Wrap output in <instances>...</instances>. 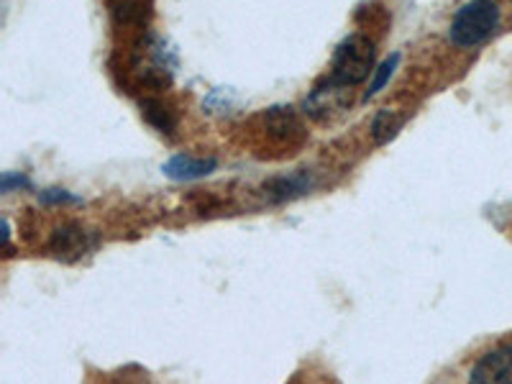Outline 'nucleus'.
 Here are the masks:
<instances>
[{
    "label": "nucleus",
    "instance_id": "nucleus-6",
    "mask_svg": "<svg viewBox=\"0 0 512 384\" xmlns=\"http://www.w3.org/2000/svg\"><path fill=\"white\" fill-rule=\"evenodd\" d=\"M313 187V175L310 172H297L290 177H277L267 185V195L274 203H282V200H292L297 195H303Z\"/></svg>",
    "mask_w": 512,
    "mask_h": 384
},
{
    "label": "nucleus",
    "instance_id": "nucleus-8",
    "mask_svg": "<svg viewBox=\"0 0 512 384\" xmlns=\"http://www.w3.org/2000/svg\"><path fill=\"white\" fill-rule=\"evenodd\" d=\"M400 128H402V116H397L395 111H382L372 123L374 141H377V144H387L390 139H395Z\"/></svg>",
    "mask_w": 512,
    "mask_h": 384
},
{
    "label": "nucleus",
    "instance_id": "nucleus-7",
    "mask_svg": "<svg viewBox=\"0 0 512 384\" xmlns=\"http://www.w3.org/2000/svg\"><path fill=\"white\" fill-rule=\"evenodd\" d=\"M141 113H144L146 121L152 123L154 128H159L162 134H172L177 118L175 113H172V108L164 105L162 100H144V103H141Z\"/></svg>",
    "mask_w": 512,
    "mask_h": 384
},
{
    "label": "nucleus",
    "instance_id": "nucleus-1",
    "mask_svg": "<svg viewBox=\"0 0 512 384\" xmlns=\"http://www.w3.org/2000/svg\"><path fill=\"white\" fill-rule=\"evenodd\" d=\"M500 26V8L495 0H469L451 18L448 39L461 49H474L495 34Z\"/></svg>",
    "mask_w": 512,
    "mask_h": 384
},
{
    "label": "nucleus",
    "instance_id": "nucleus-3",
    "mask_svg": "<svg viewBox=\"0 0 512 384\" xmlns=\"http://www.w3.org/2000/svg\"><path fill=\"white\" fill-rule=\"evenodd\" d=\"M469 384H512V344L484 354L474 364Z\"/></svg>",
    "mask_w": 512,
    "mask_h": 384
},
{
    "label": "nucleus",
    "instance_id": "nucleus-4",
    "mask_svg": "<svg viewBox=\"0 0 512 384\" xmlns=\"http://www.w3.org/2000/svg\"><path fill=\"white\" fill-rule=\"evenodd\" d=\"M218 167V159L208 157V159H198L190 157V154H177V157L169 159L164 164V175L172 177V180H200V177H208L213 169Z\"/></svg>",
    "mask_w": 512,
    "mask_h": 384
},
{
    "label": "nucleus",
    "instance_id": "nucleus-10",
    "mask_svg": "<svg viewBox=\"0 0 512 384\" xmlns=\"http://www.w3.org/2000/svg\"><path fill=\"white\" fill-rule=\"evenodd\" d=\"M41 200H44V203H64V200H77V198H72L70 192H64V190H47V192H41Z\"/></svg>",
    "mask_w": 512,
    "mask_h": 384
},
{
    "label": "nucleus",
    "instance_id": "nucleus-9",
    "mask_svg": "<svg viewBox=\"0 0 512 384\" xmlns=\"http://www.w3.org/2000/svg\"><path fill=\"white\" fill-rule=\"evenodd\" d=\"M397 64H400V54H397V52L392 54V57L384 59L382 64H379L377 70H374L372 82H369V90H367V95H364V100L374 98V95H377L379 90H382L384 85L392 80V75H395V70H397Z\"/></svg>",
    "mask_w": 512,
    "mask_h": 384
},
{
    "label": "nucleus",
    "instance_id": "nucleus-2",
    "mask_svg": "<svg viewBox=\"0 0 512 384\" xmlns=\"http://www.w3.org/2000/svg\"><path fill=\"white\" fill-rule=\"evenodd\" d=\"M374 67V44L364 36H349V39L333 54V67L328 82L338 88H351L359 85Z\"/></svg>",
    "mask_w": 512,
    "mask_h": 384
},
{
    "label": "nucleus",
    "instance_id": "nucleus-5",
    "mask_svg": "<svg viewBox=\"0 0 512 384\" xmlns=\"http://www.w3.org/2000/svg\"><path fill=\"white\" fill-rule=\"evenodd\" d=\"M93 244L95 241L90 233L80 231V228H62V231L54 233L52 249L62 259H80L93 249Z\"/></svg>",
    "mask_w": 512,
    "mask_h": 384
}]
</instances>
